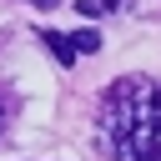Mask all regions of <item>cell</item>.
Wrapping results in <instances>:
<instances>
[{
    "label": "cell",
    "instance_id": "7a4b0ae2",
    "mask_svg": "<svg viewBox=\"0 0 161 161\" xmlns=\"http://www.w3.org/2000/svg\"><path fill=\"white\" fill-rule=\"evenodd\" d=\"M40 40H45V45H50V50H55V55H60L65 65L75 60V40H70V35H55V30H40Z\"/></svg>",
    "mask_w": 161,
    "mask_h": 161
},
{
    "label": "cell",
    "instance_id": "5b68a950",
    "mask_svg": "<svg viewBox=\"0 0 161 161\" xmlns=\"http://www.w3.org/2000/svg\"><path fill=\"white\" fill-rule=\"evenodd\" d=\"M5 121H10V96L0 91V131H5Z\"/></svg>",
    "mask_w": 161,
    "mask_h": 161
},
{
    "label": "cell",
    "instance_id": "6da1fadb",
    "mask_svg": "<svg viewBox=\"0 0 161 161\" xmlns=\"http://www.w3.org/2000/svg\"><path fill=\"white\" fill-rule=\"evenodd\" d=\"M96 141L116 161H161V80L126 75L101 96Z\"/></svg>",
    "mask_w": 161,
    "mask_h": 161
},
{
    "label": "cell",
    "instance_id": "3957f363",
    "mask_svg": "<svg viewBox=\"0 0 161 161\" xmlns=\"http://www.w3.org/2000/svg\"><path fill=\"white\" fill-rule=\"evenodd\" d=\"M80 15H101V10H126V0H75Z\"/></svg>",
    "mask_w": 161,
    "mask_h": 161
},
{
    "label": "cell",
    "instance_id": "8992f818",
    "mask_svg": "<svg viewBox=\"0 0 161 161\" xmlns=\"http://www.w3.org/2000/svg\"><path fill=\"white\" fill-rule=\"evenodd\" d=\"M30 5H55V0H30Z\"/></svg>",
    "mask_w": 161,
    "mask_h": 161
},
{
    "label": "cell",
    "instance_id": "277c9868",
    "mask_svg": "<svg viewBox=\"0 0 161 161\" xmlns=\"http://www.w3.org/2000/svg\"><path fill=\"white\" fill-rule=\"evenodd\" d=\"M70 40H75L80 55H96V50H101V35H96V30H80V35H70Z\"/></svg>",
    "mask_w": 161,
    "mask_h": 161
}]
</instances>
